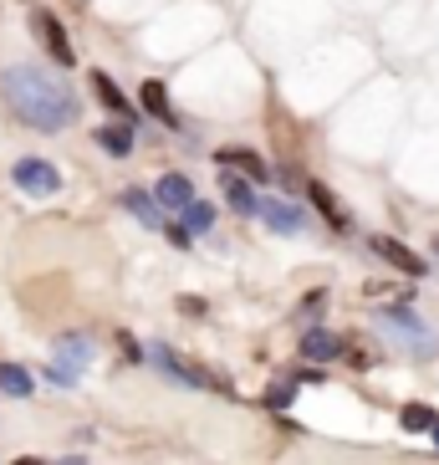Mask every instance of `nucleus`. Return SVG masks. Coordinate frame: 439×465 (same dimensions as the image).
<instances>
[{"label":"nucleus","instance_id":"18","mask_svg":"<svg viewBox=\"0 0 439 465\" xmlns=\"http://www.w3.org/2000/svg\"><path fill=\"white\" fill-rule=\"evenodd\" d=\"M0 389L15 394V399H26L31 394V373L21 369V363H0Z\"/></svg>","mask_w":439,"mask_h":465},{"label":"nucleus","instance_id":"11","mask_svg":"<svg viewBox=\"0 0 439 465\" xmlns=\"http://www.w3.org/2000/svg\"><path fill=\"white\" fill-rule=\"evenodd\" d=\"M302 353L312 363H332V358H343V338L327 328H312V332H302Z\"/></svg>","mask_w":439,"mask_h":465},{"label":"nucleus","instance_id":"15","mask_svg":"<svg viewBox=\"0 0 439 465\" xmlns=\"http://www.w3.org/2000/svg\"><path fill=\"white\" fill-rule=\"evenodd\" d=\"M93 93L102 97V103H108V108L118 113V118H123V124H133V108H128V97L118 93V83H112L108 72H93Z\"/></svg>","mask_w":439,"mask_h":465},{"label":"nucleus","instance_id":"24","mask_svg":"<svg viewBox=\"0 0 439 465\" xmlns=\"http://www.w3.org/2000/svg\"><path fill=\"white\" fill-rule=\"evenodd\" d=\"M62 465H87V460H83V455H67V460H62Z\"/></svg>","mask_w":439,"mask_h":465},{"label":"nucleus","instance_id":"20","mask_svg":"<svg viewBox=\"0 0 439 465\" xmlns=\"http://www.w3.org/2000/svg\"><path fill=\"white\" fill-rule=\"evenodd\" d=\"M184 225H190V231H210V225H215V210H210V205H200V200H194V205L184 210Z\"/></svg>","mask_w":439,"mask_h":465},{"label":"nucleus","instance_id":"7","mask_svg":"<svg viewBox=\"0 0 439 465\" xmlns=\"http://www.w3.org/2000/svg\"><path fill=\"white\" fill-rule=\"evenodd\" d=\"M215 164H220V169H235V174H246L250 184H266V179H271V164H266L256 149H240V143L220 149V153H215Z\"/></svg>","mask_w":439,"mask_h":465},{"label":"nucleus","instance_id":"6","mask_svg":"<svg viewBox=\"0 0 439 465\" xmlns=\"http://www.w3.org/2000/svg\"><path fill=\"white\" fill-rule=\"evenodd\" d=\"M31 26H36V36H42V46L56 56V67H77V52H72L67 31H62V21H56L52 11H36L31 15Z\"/></svg>","mask_w":439,"mask_h":465},{"label":"nucleus","instance_id":"12","mask_svg":"<svg viewBox=\"0 0 439 465\" xmlns=\"http://www.w3.org/2000/svg\"><path fill=\"white\" fill-rule=\"evenodd\" d=\"M220 190H225V200H230V210H235V215H261V200L250 194V184H246V179L225 174V179H220Z\"/></svg>","mask_w":439,"mask_h":465},{"label":"nucleus","instance_id":"9","mask_svg":"<svg viewBox=\"0 0 439 465\" xmlns=\"http://www.w3.org/2000/svg\"><path fill=\"white\" fill-rule=\"evenodd\" d=\"M261 220L271 225V231H281V235L307 231V215L297 205H281V200H261Z\"/></svg>","mask_w":439,"mask_h":465},{"label":"nucleus","instance_id":"5","mask_svg":"<svg viewBox=\"0 0 439 465\" xmlns=\"http://www.w3.org/2000/svg\"><path fill=\"white\" fill-rule=\"evenodd\" d=\"M149 358L159 363V369L169 373V379H184V383H194V389H230V383L220 379V373H210V369H194V363H184V358H174L169 348H149Z\"/></svg>","mask_w":439,"mask_h":465},{"label":"nucleus","instance_id":"2","mask_svg":"<svg viewBox=\"0 0 439 465\" xmlns=\"http://www.w3.org/2000/svg\"><path fill=\"white\" fill-rule=\"evenodd\" d=\"M378 332H384V338H394V342H404L409 353H424V358L439 353V338L409 312V307H388V312H378Z\"/></svg>","mask_w":439,"mask_h":465},{"label":"nucleus","instance_id":"10","mask_svg":"<svg viewBox=\"0 0 439 465\" xmlns=\"http://www.w3.org/2000/svg\"><path fill=\"white\" fill-rule=\"evenodd\" d=\"M153 200H159L164 210H190L194 205V184L184 174H164L159 179V190H153Z\"/></svg>","mask_w":439,"mask_h":465},{"label":"nucleus","instance_id":"17","mask_svg":"<svg viewBox=\"0 0 439 465\" xmlns=\"http://www.w3.org/2000/svg\"><path fill=\"white\" fill-rule=\"evenodd\" d=\"M398 420H404V430H409V435H424V430H439V414L429 410V404H404V414H398Z\"/></svg>","mask_w":439,"mask_h":465},{"label":"nucleus","instance_id":"21","mask_svg":"<svg viewBox=\"0 0 439 465\" xmlns=\"http://www.w3.org/2000/svg\"><path fill=\"white\" fill-rule=\"evenodd\" d=\"M164 235H169V241H174V246H179V251L190 246V225H169V231H164Z\"/></svg>","mask_w":439,"mask_h":465},{"label":"nucleus","instance_id":"13","mask_svg":"<svg viewBox=\"0 0 439 465\" xmlns=\"http://www.w3.org/2000/svg\"><path fill=\"white\" fill-rule=\"evenodd\" d=\"M138 97H143V108H149L153 118H159V124H169V128L179 124V113L169 108V93H164V83H153V77H149V83L138 87Z\"/></svg>","mask_w":439,"mask_h":465},{"label":"nucleus","instance_id":"14","mask_svg":"<svg viewBox=\"0 0 439 465\" xmlns=\"http://www.w3.org/2000/svg\"><path fill=\"white\" fill-rule=\"evenodd\" d=\"M307 194H312V205L322 210V215H327V225H332V231H343V225H347V215H343V205L332 200V190H327V184H322V179H307Z\"/></svg>","mask_w":439,"mask_h":465},{"label":"nucleus","instance_id":"3","mask_svg":"<svg viewBox=\"0 0 439 465\" xmlns=\"http://www.w3.org/2000/svg\"><path fill=\"white\" fill-rule=\"evenodd\" d=\"M93 363V338L83 332H67V338H56L52 348V383H77Z\"/></svg>","mask_w":439,"mask_h":465},{"label":"nucleus","instance_id":"22","mask_svg":"<svg viewBox=\"0 0 439 465\" xmlns=\"http://www.w3.org/2000/svg\"><path fill=\"white\" fill-rule=\"evenodd\" d=\"M266 404H271V410H287V404H291V389H271V394H266Z\"/></svg>","mask_w":439,"mask_h":465},{"label":"nucleus","instance_id":"8","mask_svg":"<svg viewBox=\"0 0 439 465\" xmlns=\"http://www.w3.org/2000/svg\"><path fill=\"white\" fill-rule=\"evenodd\" d=\"M373 251L394 266V272H404V276H424V256H414L404 241H394V235H373Z\"/></svg>","mask_w":439,"mask_h":465},{"label":"nucleus","instance_id":"4","mask_svg":"<svg viewBox=\"0 0 439 465\" xmlns=\"http://www.w3.org/2000/svg\"><path fill=\"white\" fill-rule=\"evenodd\" d=\"M11 179H15V190L36 194V200L62 190V174H56V164H46V159H15Z\"/></svg>","mask_w":439,"mask_h":465},{"label":"nucleus","instance_id":"16","mask_svg":"<svg viewBox=\"0 0 439 465\" xmlns=\"http://www.w3.org/2000/svg\"><path fill=\"white\" fill-rule=\"evenodd\" d=\"M97 143L112 153V159H128L133 153V128L128 124H108V128H97Z\"/></svg>","mask_w":439,"mask_h":465},{"label":"nucleus","instance_id":"25","mask_svg":"<svg viewBox=\"0 0 439 465\" xmlns=\"http://www.w3.org/2000/svg\"><path fill=\"white\" fill-rule=\"evenodd\" d=\"M434 445H439V430H434Z\"/></svg>","mask_w":439,"mask_h":465},{"label":"nucleus","instance_id":"1","mask_svg":"<svg viewBox=\"0 0 439 465\" xmlns=\"http://www.w3.org/2000/svg\"><path fill=\"white\" fill-rule=\"evenodd\" d=\"M0 93H5V103H11V113L21 118V124L42 128V134L72 128L77 118H83V103H77V93H72V87L62 83L56 72L26 67V62L5 67V77H0Z\"/></svg>","mask_w":439,"mask_h":465},{"label":"nucleus","instance_id":"19","mask_svg":"<svg viewBox=\"0 0 439 465\" xmlns=\"http://www.w3.org/2000/svg\"><path fill=\"white\" fill-rule=\"evenodd\" d=\"M123 205L133 210V215L143 220V225H159V200H149L143 190H128V194H123Z\"/></svg>","mask_w":439,"mask_h":465},{"label":"nucleus","instance_id":"23","mask_svg":"<svg viewBox=\"0 0 439 465\" xmlns=\"http://www.w3.org/2000/svg\"><path fill=\"white\" fill-rule=\"evenodd\" d=\"M15 465H42V460H36V455H21V460H15Z\"/></svg>","mask_w":439,"mask_h":465}]
</instances>
